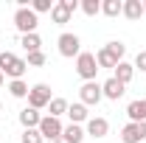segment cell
Returning a JSON list of instances; mask_svg holds the SVG:
<instances>
[{
    "instance_id": "cell-8",
    "label": "cell",
    "mask_w": 146,
    "mask_h": 143,
    "mask_svg": "<svg viewBox=\"0 0 146 143\" xmlns=\"http://www.w3.org/2000/svg\"><path fill=\"white\" fill-rule=\"evenodd\" d=\"M84 135H90V138H96V140L107 138L110 135V121L101 118V115H90V121L84 124Z\"/></svg>"
},
{
    "instance_id": "cell-6",
    "label": "cell",
    "mask_w": 146,
    "mask_h": 143,
    "mask_svg": "<svg viewBox=\"0 0 146 143\" xmlns=\"http://www.w3.org/2000/svg\"><path fill=\"white\" fill-rule=\"evenodd\" d=\"M51 87L45 84V81H39V84H34L31 87V93H28V107L34 109H48V104H51Z\"/></svg>"
},
{
    "instance_id": "cell-20",
    "label": "cell",
    "mask_w": 146,
    "mask_h": 143,
    "mask_svg": "<svg viewBox=\"0 0 146 143\" xmlns=\"http://www.w3.org/2000/svg\"><path fill=\"white\" fill-rule=\"evenodd\" d=\"M124 11V0H101V14L104 17H118Z\"/></svg>"
},
{
    "instance_id": "cell-22",
    "label": "cell",
    "mask_w": 146,
    "mask_h": 143,
    "mask_svg": "<svg viewBox=\"0 0 146 143\" xmlns=\"http://www.w3.org/2000/svg\"><path fill=\"white\" fill-rule=\"evenodd\" d=\"M9 93H11L14 98H28L31 87L25 84V79H14V81H9Z\"/></svg>"
},
{
    "instance_id": "cell-14",
    "label": "cell",
    "mask_w": 146,
    "mask_h": 143,
    "mask_svg": "<svg viewBox=\"0 0 146 143\" xmlns=\"http://www.w3.org/2000/svg\"><path fill=\"white\" fill-rule=\"evenodd\" d=\"M68 118H70V124H87L90 121V112H87V107L82 104V101H76V104H70L68 107Z\"/></svg>"
},
{
    "instance_id": "cell-27",
    "label": "cell",
    "mask_w": 146,
    "mask_h": 143,
    "mask_svg": "<svg viewBox=\"0 0 146 143\" xmlns=\"http://www.w3.org/2000/svg\"><path fill=\"white\" fill-rule=\"evenodd\" d=\"M14 59H17V56L11 54V51H0V73L9 70V68L14 65Z\"/></svg>"
},
{
    "instance_id": "cell-11",
    "label": "cell",
    "mask_w": 146,
    "mask_h": 143,
    "mask_svg": "<svg viewBox=\"0 0 146 143\" xmlns=\"http://www.w3.org/2000/svg\"><path fill=\"white\" fill-rule=\"evenodd\" d=\"M127 115H129V124H143L146 121V101H141V98L129 101Z\"/></svg>"
},
{
    "instance_id": "cell-33",
    "label": "cell",
    "mask_w": 146,
    "mask_h": 143,
    "mask_svg": "<svg viewBox=\"0 0 146 143\" xmlns=\"http://www.w3.org/2000/svg\"><path fill=\"white\" fill-rule=\"evenodd\" d=\"M143 11H146V0H143Z\"/></svg>"
},
{
    "instance_id": "cell-18",
    "label": "cell",
    "mask_w": 146,
    "mask_h": 143,
    "mask_svg": "<svg viewBox=\"0 0 146 143\" xmlns=\"http://www.w3.org/2000/svg\"><path fill=\"white\" fill-rule=\"evenodd\" d=\"M62 138L68 143H82L87 135H84V126H79V124H68L65 126V132H62Z\"/></svg>"
},
{
    "instance_id": "cell-7",
    "label": "cell",
    "mask_w": 146,
    "mask_h": 143,
    "mask_svg": "<svg viewBox=\"0 0 146 143\" xmlns=\"http://www.w3.org/2000/svg\"><path fill=\"white\" fill-rule=\"evenodd\" d=\"M101 98H104V93H101V84H98V81H84V84L79 87V101H82L84 107H96Z\"/></svg>"
},
{
    "instance_id": "cell-4",
    "label": "cell",
    "mask_w": 146,
    "mask_h": 143,
    "mask_svg": "<svg viewBox=\"0 0 146 143\" xmlns=\"http://www.w3.org/2000/svg\"><path fill=\"white\" fill-rule=\"evenodd\" d=\"M39 135H42V140H51L54 143L56 138H62V132H65V124H62V118H51V115H42V121H39Z\"/></svg>"
},
{
    "instance_id": "cell-1",
    "label": "cell",
    "mask_w": 146,
    "mask_h": 143,
    "mask_svg": "<svg viewBox=\"0 0 146 143\" xmlns=\"http://www.w3.org/2000/svg\"><path fill=\"white\" fill-rule=\"evenodd\" d=\"M76 73H79V79H84V81H96V73H98L96 54L82 51V54L76 56Z\"/></svg>"
},
{
    "instance_id": "cell-21",
    "label": "cell",
    "mask_w": 146,
    "mask_h": 143,
    "mask_svg": "<svg viewBox=\"0 0 146 143\" xmlns=\"http://www.w3.org/2000/svg\"><path fill=\"white\" fill-rule=\"evenodd\" d=\"M25 70H28V62H25V59H14V65H11V68H9V70L3 73V76H9V79H11V81H14V79H23V76H25Z\"/></svg>"
},
{
    "instance_id": "cell-2",
    "label": "cell",
    "mask_w": 146,
    "mask_h": 143,
    "mask_svg": "<svg viewBox=\"0 0 146 143\" xmlns=\"http://www.w3.org/2000/svg\"><path fill=\"white\" fill-rule=\"evenodd\" d=\"M36 25H39V17L31 11V6H28V9H17V11H14V28L20 31V36L36 34Z\"/></svg>"
},
{
    "instance_id": "cell-28",
    "label": "cell",
    "mask_w": 146,
    "mask_h": 143,
    "mask_svg": "<svg viewBox=\"0 0 146 143\" xmlns=\"http://www.w3.org/2000/svg\"><path fill=\"white\" fill-rule=\"evenodd\" d=\"M25 62H28V68H42L48 59H45L42 51H36V54H28V56H25Z\"/></svg>"
},
{
    "instance_id": "cell-32",
    "label": "cell",
    "mask_w": 146,
    "mask_h": 143,
    "mask_svg": "<svg viewBox=\"0 0 146 143\" xmlns=\"http://www.w3.org/2000/svg\"><path fill=\"white\" fill-rule=\"evenodd\" d=\"M0 112H3V101H0Z\"/></svg>"
},
{
    "instance_id": "cell-17",
    "label": "cell",
    "mask_w": 146,
    "mask_h": 143,
    "mask_svg": "<svg viewBox=\"0 0 146 143\" xmlns=\"http://www.w3.org/2000/svg\"><path fill=\"white\" fill-rule=\"evenodd\" d=\"M68 98H62V95H54L51 98V104H48V115L51 118H62V115H68Z\"/></svg>"
},
{
    "instance_id": "cell-26",
    "label": "cell",
    "mask_w": 146,
    "mask_h": 143,
    "mask_svg": "<svg viewBox=\"0 0 146 143\" xmlns=\"http://www.w3.org/2000/svg\"><path fill=\"white\" fill-rule=\"evenodd\" d=\"M23 143H45L42 140V135H39V129H23Z\"/></svg>"
},
{
    "instance_id": "cell-19",
    "label": "cell",
    "mask_w": 146,
    "mask_h": 143,
    "mask_svg": "<svg viewBox=\"0 0 146 143\" xmlns=\"http://www.w3.org/2000/svg\"><path fill=\"white\" fill-rule=\"evenodd\" d=\"M20 45H23V51H25V54H36V51H42V39H39V34H25V36H20Z\"/></svg>"
},
{
    "instance_id": "cell-30",
    "label": "cell",
    "mask_w": 146,
    "mask_h": 143,
    "mask_svg": "<svg viewBox=\"0 0 146 143\" xmlns=\"http://www.w3.org/2000/svg\"><path fill=\"white\" fill-rule=\"evenodd\" d=\"M54 143H68V140H65V138H56V140Z\"/></svg>"
},
{
    "instance_id": "cell-25",
    "label": "cell",
    "mask_w": 146,
    "mask_h": 143,
    "mask_svg": "<svg viewBox=\"0 0 146 143\" xmlns=\"http://www.w3.org/2000/svg\"><path fill=\"white\" fill-rule=\"evenodd\" d=\"M31 11H34V14H45V11H54V3H51V0H31Z\"/></svg>"
},
{
    "instance_id": "cell-16",
    "label": "cell",
    "mask_w": 146,
    "mask_h": 143,
    "mask_svg": "<svg viewBox=\"0 0 146 143\" xmlns=\"http://www.w3.org/2000/svg\"><path fill=\"white\" fill-rule=\"evenodd\" d=\"M96 62H98V70H101V68H104V70H115V68H118V59L110 54L107 48H98V51H96Z\"/></svg>"
},
{
    "instance_id": "cell-15",
    "label": "cell",
    "mask_w": 146,
    "mask_h": 143,
    "mask_svg": "<svg viewBox=\"0 0 146 143\" xmlns=\"http://www.w3.org/2000/svg\"><path fill=\"white\" fill-rule=\"evenodd\" d=\"M112 79H118V81L127 87L129 81L135 79V65H129V62H118V68L112 70Z\"/></svg>"
},
{
    "instance_id": "cell-12",
    "label": "cell",
    "mask_w": 146,
    "mask_h": 143,
    "mask_svg": "<svg viewBox=\"0 0 146 143\" xmlns=\"http://www.w3.org/2000/svg\"><path fill=\"white\" fill-rule=\"evenodd\" d=\"M20 124H23V129H36L39 126V121H42V115H39V109L34 107H25V109H20Z\"/></svg>"
},
{
    "instance_id": "cell-9",
    "label": "cell",
    "mask_w": 146,
    "mask_h": 143,
    "mask_svg": "<svg viewBox=\"0 0 146 143\" xmlns=\"http://www.w3.org/2000/svg\"><path fill=\"white\" fill-rule=\"evenodd\" d=\"M146 140V121L143 124H127L121 129V143H143Z\"/></svg>"
},
{
    "instance_id": "cell-5",
    "label": "cell",
    "mask_w": 146,
    "mask_h": 143,
    "mask_svg": "<svg viewBox=\"0 0 146 143\" xmlns=\"http://www.w3.org/2000/svg\"><path fill=\"white\" fill-rule=\"evenodd\" d=\"M56 45H59V54L65 56V59H76V56L82 54V39H79L76 34H70V31L59 34Z\"/></svg>"
},
{
    "instance_id": "cell-10",
    "label": "cell",
    "mask_w": 146,
    "mask_h": 143,
    "mask_svg": "<svg viewBox=\"0 0 146 143\" xmlns=\"http://www.w3.org/2000/svg\"><path fill=\"white\" fill-rule=\"evenodd\" d=\"M101 93H104V98H110V101H118V98L127 93V87H124L118 79H112V76H110L107 81L101 84Z\"/></svg>"
},
{
    "instance_id": "cell-24",
    "label": "cell",
    "mask_w": 146,
    "mask_h": 143,
    "mask_svg": "<svg viewBox=\"0 0 146 143\" xmlns=\"http://www.w3.org/2000/svg\"><path fill=\"white\" fill-rule=\"evenodd\" d=\"M104 48H107V51H110L112 56H115L118 62H124V54H127V45H124L121 39H112V42H107Z\"/></svg>"
},
{
    "instance_id": "cell-3",
    "label": "cell",
    "mask_w": 146,
    "mask_h": 143,
    "mask_svg": "<svg viewBox=\"0 0 146 143\" xmlns=\"http://www.w3.org/2000/svg\"><path fill=\"white\" fill-rule=\"evenodd\" d=\"M76 11H79V0H56L54 11H51V20L56 25H65V23H70V17Z\"/></svg>"
},
{
    "instance_id": "cell-31",
    "label": "cell",
    "mask_w": 146,
    "mask_h": 143,
    "mask_svg": "<svg viewBox=\"0 0 146 143\" xmlns=\"http://www.w3.org/2000/svg\"><path fill=\"white\" fill-rule=\"evenodd\" d=\"M3 81H6V76H3V73H0V87H3Z\"/></svg>"
},
{
    "instance_id": "cell-23",
    "label": "cell",
    "mask_w": 146,
    "mask_h": 143,
    "mask_svg": "<svg viewBox=\"0 0 146 143\" xmlns=\"http://www.w3.org/2000/svg\"><path fill=\"white\" fill-rule=\"evenodd\" d=\"M79 9H82L87 17H96V14H101V0H82Z\"/></svg>"
},
{
    "instance_id": "cell-29",
    "label": "cell",
    "mask_w": 146,
    "mask_h": 143,
    "mask_svg": "<svg viewBox=\"0 0 146 143\" xmlns=\"http://www.w3.org/2000/svg\"><path fill=\"white\" fill-rule=\"evenodd\" d=\"M135 70H141V73H146V51H138V56H135Z\"/></svg>"
},
{
    "instance_id": "cell-13",
    "label": "cell",
    "mask_w": 146,
    "mask_h": 143,
    "mask_svg": "<svg viewBox=\"0 0 146 143\" xmlns=\"http://www.w3.org/2000/svg\"><path fill=\"white\" fill-rule=\"evenodd\" d=\"M127 20H132V23H138V20L143 17V0H124V11H121Z\"/></svg>"
}]
</instances>
